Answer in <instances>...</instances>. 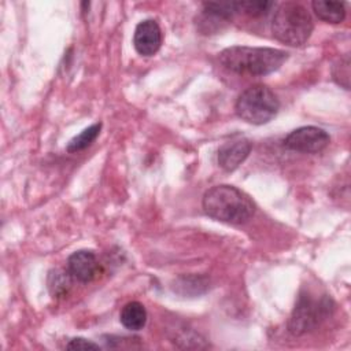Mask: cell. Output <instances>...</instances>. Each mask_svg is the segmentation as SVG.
Here are the masks:
<instances>
[{"instance_id":"cell-5","label":"cell","mask_w":351,"mask_h":351,"mask_svg":"<svg viewBox=\"0 0 351 351\" xmlns=\"http://www.w3.org/2000/svg\"><path fill=\"white\" fill-rule=\"evenodd\" d=\"M333 310V303L328 296H317L310 292L302 293L292 310L288 329L292 335L300 336L317 329Z\"/></svg>"},{"instance_id":"cell-13","label":"cell","mask_w":351,"mask_h":351,"mask_svg":"<svg viewBox=\"0 0 351 351\" xmlns=\"http://www.w3.org/2000/svg\"><path fill=\"white\" fill-rule=\"evenodd\" d=\"M100 129H101V123L100 122L90 125L89 128L84 129L78 136L73 137L70 140V143L67 144L66 149L69 152H78V151L85 149L86 147H89L96 140V137L100 133Z\"/></svg>"},{"instance_id":"cell-7","label":"cell","mask_w":351,"mask_h":351,"mask_svg":"<svg viewBox=\"0 0 351 351\" xmlns=\"http://www.w3.org/2000/svg\"><path fill=\"white\" fill-rule=\"evenodd\" d=\"M133 45L136 51L143 56L155 55L162 45V30L156 21H141L133 34Z\"/></svg>"},{"instance_id":"cell-9","label":"cell","mask_w":351,"mask_h":351,"mask_svg":"<svg viewBox=\"0 0 351 351\" xmlns=\"http://www.w3.org/2000/svg\"><path fill=\"white\" fill-rule=\"evenodd\" d=\"M251 143L250 140L233 138L223 143L218 149V163L226 171L236 170L250 155Z\"/></svg>"},{"instance_id":"cell-15","label":"cell","mask_w":351,"mask_h":351,"mask_svg":"<svg viewBox=\"0 0 351 351\" xmlns=\"http://www.w3.org/2000/svg\"><path fill=\"white\" fill-rule=\"evenodd\" d=\"M333 80L341 85L344 89H350V58L346 55L344 58H340L333 69H332Z\"/></svg>"},{"instance_id":"cell-3","label":"cell","mask_w":351,"mask_h":351,"mask_svg":"<svg viewBox=\"0 0 351 351\" xmlns=\"http://www.w3.org/2000/svg\"><path fill=\"white\" fill-rule=\"evenodd\" d=\"M313 29L314 22L310 12L295 1L280 4L271 21L273 36L291 47L303 45L310 38Z\"/></svg>"},{"instance_id":"cell-8","label":"cell","mask_w":351,"mask_h":351,"mask_svg":"<svg viewBox=\"0 0 351 351\" xmlns=\"http://www.w3.org/2000/svg\"><path fill=\"white\" fill-rule=\"evenodd\" d=\"M99 261L92 251L80 250L73 252L67 261V270L74 280L80 282H90L99 274Z\"/></svg>"},{"instance_id":"cell-2","label":"cell","mask_w":351,"mask_h":351,"mask_svg":"<svg viewBox=\"0 0 351 351\" xmlns=\"http://www.w3.org/2000/svg\"><path fill=\"white\" fill-rule=\"evenodd\" d=\"M204 213L221 222L244 223L255 213V204L251 197L233 185H215L203 196Z\"/></svg>"},{"instance_id":"cell-4","label":"cell","mask_w":351,"mask_h":351,"mask_svg":"<svg viewBox=\"0 0 351 351\" xmlns=\"http://www.w3.org/2000/svg\"><path fill=\"white\" fill-rule=\"evenodd\" d=\"M236 114L243 121L252 125L270 122L280 110V100L266 85H252L237 97Z\"/></svg>"},{"instance_id":"cell-1","label":"cell","mask_w":351,"mask_h":351,"mask_svg":"<svg viewBox=\"0 0 351 351\" xmlns=\"http://www.w3.org/2000/svg\"><path fill=\"white\" fill-rule=\"evenodd\" d=\"M288 59V52L267 47L236 45L219 53L221 64L237 74L266 75L278 70Z\"/></svg>"},{"instance_id":"cell-10","label":"cell","mask_w":351,"mask_h":351,"mask_svg":"<svg viewBox=\"0 0 351 351\" xmlns=\"http://www.w3.org/2000/svg\"><path fill=\"white\" fill-rule=\"evenodd\" d=\"M121 324L129 330H140L147 322L145 307L140 302L126 303L119 314Z\"/></svg>"},{"instance_id":"cell-6","label":"cell","mask_w":351,"mask_h":351,"mask_svg":"<svg viewBox=\"0 0 351 351\" xmlns=\"http://www.w3.org/2000/svg\"><path fill=\"white\" fill-rule=\"evenodd\" d=\"M330 141L329 134L317 126H302L292 130L284 140L287 148L303 152V154H317L328 147Z\"/></svg>"},{"instance_id":"cell-16","label":"cell","mask_w":351,"mask_h":351,"mask_svg":"<svg viewBox=\"0 0 351 351\" xmlns=\"http://www.w3.org/2000/svg\"><path fill=\"white\" fill-rule=\"evenodd\" d=\"M67 350H100V347L97 344H95L93 341H89L84 337H74L71 339L67 346Z\"/></svg>"},{"instance_id":"cell-12","label":"cell","mask_w":351,"mask_h":351,"mask_svg":"<svg viewBox=\"0 0 351 351\" xmlns=\"http://www.w3.org/2000/svg\"><path fill=\"white\" fill-rule=\"evenodd\" d=\"M73 276L62 269L51 270L48 274V289L53 298H64L71 288Z\"/></svg>"},{"instance_id":"cell-11","label":"cell","mask_w":351,"mask_h":351,"mask_svg":"<svg viewBox=\"0 0 351 351\" xmlns=\"http://www.w3.org/2000/svg\"><path fill=\"white\" fill-rule=\"evenodd\" d=\"M315 15L328 23H340L346 18V5L343 1L315 0L311 3Z\"/></svg>"},{"instance_id":"cell-14","label":"cell","mask_w":351,"mask_h":351,"mask_svg":"<svg viewBox=\"0 0 351 351\" xmlns=\"http://www.w3.org/2000/svg\"><path fill=\"white\" fill-rule=\"evenodd\" d=\"M274 5L273 1L266 0H250V1H236L237 12H245L250 16H262L266 15L270 8Z\"/></svg>"}]
</instances>
